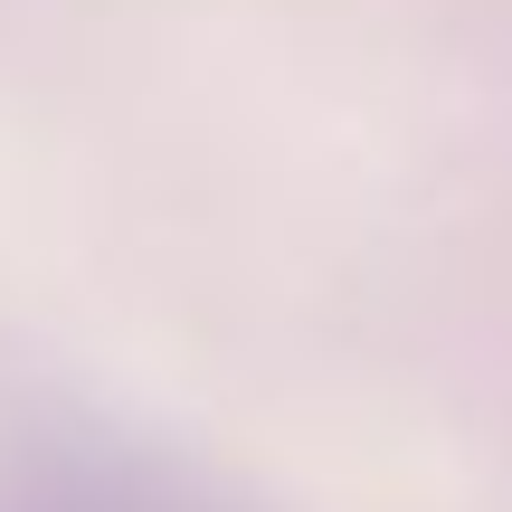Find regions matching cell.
Returning a JSON list of instances; mask_svg holds the SVG:
<instances>
[{
  "label": "cell",
  "instance_id": "6da1fadb",
  "mask_svg": "<svg viewBox=\"0 0 512 512\" xmlns=\"http://www.w3.org/2000/svg\"><path fill=\"white\" fill-rule=\"evenodd\" d=\"M0 512H256L219 475L76 418L0 427Z\"/></svg>",
  "mask_w": 512,
  "mask_h": 512
}]
</instances>
